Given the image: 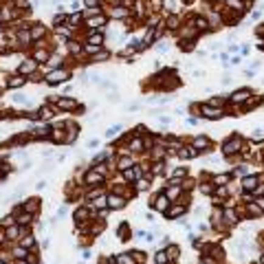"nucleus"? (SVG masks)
Wrapping results in <instances>:
<instances>
[{
	"mask_svg": "<svg viewBox=\"0 0 264 264\" xmlns=\"http://www.w3.org/2000/svg\"><path fill=\"white\" fill-rule=\"evenodd\" d=\"M101 181V176L97 174V172H90L88 176H86V183H99Z\"/></svg>",
	"mask_w": 264,
	"mask_h": 264,
	"instance_id": "nucleus-13",
	"label": "nucleus"
},
{
	"mask_svg": "<svg viewBox=\"0 0 264 264\" xmlns=\"http://www.w3.org/2000/svg\"><path fill=\"white\" fill-rule=\"evenodd\" d=\"M229 176H216V183H227Z\"/></svg>",
	"mask_w": 264,
	"mask_h": 264,
	"instance_id": "nucleus-35",
	"label": "nucleus"
},
{
	"mask_svg": "<svg viewBox=\"0 0 264 264\" xmlns=\"http://www.w3.org/2000/svg\"><path fill=\"white\" fill-rule=\"evenodd\" d=\"M126 176H128V178H137V174L132 172V169H128V172H126Z\"/></svg>",
	"mask_w": 264,
	"mask_h": 264,
	"instance_id": "nucleus-40",
	"label": "nucleus"
},
{
	"mask_svg": "<svg viewBox=\"0 0 264 264\" xmlns=\"http://www.w3.org/2000/svg\"><path fill=\"white\" fill-rule=\"evenodd\" d=\"M207 145H209V141L203 139V137H198V139L194 141V148H196V150H198V148H207Z\"/></svg>",
	"mask_w": 264,
	"mask_h": 264,
	"instance_id": "nucleus-12",
	"label": "nucleus"
},
{
	"mask_svg": "<svg viewBox=\"0 0 264 264\" xmlns=\"http://www.w3.org/2000/svg\"><path fill=\"white\" fill-rule=\"evenodd\" d=\"M24 82H26L24 77H20V75H16V77H11V79H9V88H20Z\"/></svg>",
	"mask_w": 264,
	"mask_h": 264,
	"instance_id": "nucleus-7",
	"label": "nucleus"
},
{
	"mask_svg": "<svg viewBox=\"0 0 264 264\" xmlns=\"http://www.w3.org/2000/svg\"><path fill=\"white\" fill-rule=\"evenodd\" d=\"M95 205H97V207H103V205H106V198H99V200H97Z\"/></svg>",
	"mask_w": 264,
	"mask_h": 264,
	"instance_id": "nucleus-39",
	"label": "nucleus"
},
{
	"mask_svg": "<svg viewBox=\"0 0 264 264\" xmlns=\"http://www.w3.org/2000/svg\"><path fill=\"white\" fill-rule=\"evenodd\" d=\"M134 260H137V262L141 264V262L145 260V253H141V251H137V253H134Z\"/></svg>",
	"mask_w": 264,
	"mask_h": 264,
	"instance_id": "nucleus-26",
	"label": "nucleus"
},
{
	"mask_svg": "<svg viewBox=\"0 0 264 264\" xmlns=\"http://www.w3.org/2000/svg\"><path fill=\"white\" fill-rule=\"evenodd\" d=\"M203 112H205V115L209 117V119H222V117H224V112H222V110H214V108H207V106L203 108Z\"/></svg>",
	"mask_w": 264,
	"mask_h": 264,
	"instance_id": "nucleus-4",
	"label": "nucleus"
},
{
	"mask_svg": "<svg viewBox=\"0 0 264 264\" xmlns=\"http://www.w3.org/2000/svg\"><path fill=\"white\" fill-rule=\"evenodd\" d=\"M238 148H240V139L233 137V139H229L227 143H224L222 150H224V154H233V152H238Z\"/></svg>",
	"mask_w": 264,
	"mask_h": 264,
	"instance_id": "nucleus-2",
	"label": "nucleus"
},
{
	"mask_svg": "<svg viewBox=\"0 0 264 264\" xmlns=\"http://www.w3.org/2000/svg\"><path fill=\"white\" fill-rule=\"evenodd\" d=\"M18 264H24V262H22V260H20V262H18Z\"/></svg>",
	"mask_w": 264,
	"mask_h": 264,
	"instance_id": "nucleus-42",
	"label": "nucleus"
},
{
	"mask_svg": "<svg viewBox=\"0 0 264 264\" xmlns=\"http://www.w3.org/2000/svg\"><path fill=\"white\" fill-rule=\"evenodd\" d=\"M167 205H169V203H167L165 196H158V198H156V209H161V211L165 209V211H167Z\"/></svg>",
	"mask_w": 264,
	"mask_h": 264,
	"instance_id": "nucleus-10",
	"label": "nucleus"
},
{
	"mask_svg": "<svg viewBox=\"0 0 264 264\" xmlns=\"http://www.w3.org/2000/svg\"><path fill=\"white\" fill-rule=\"evenodd\" d=\"M262 262H264V258H262Z\"/></svg>",
	"mask_w": 264,
	"mask_h": 264,
	"instance_id": "nucleus-44",
	"label": "nucleus"
},
{
	"mask_svg": "<svg viewBox=\"0 0 264 264\" xmlns=\"http://www.w3.org/2000/svg\"><path fill=\"white\" fill-rule=\"evenodd\" d=\"M33 244H35V240H33V238H24V240H22V247H24V249H31Z\"/></svg>",
	"mask_w": 264,
	"mask_h": 264,
	"instance_id": "nucleus-18",
	"label": "nucleus"
},
{
	"mask_svg": "<svg viewBox=\"0 0 264 264\" xmlns=\"http://www.w3.org/2000/svg\"><path fill=\"white\" fill-rule=\"evenodd\" d=\"M112 16H117V18H121V16H126V11H123V9H115V11H112Z\"/></svg>",
	"mask_w": 264,
	"mask_h": 264,
	"instance_id": "nucleus-33",
	"label": "nucleus"
},
{
	"mask_svg": "<svg viewBox=\"0 0 264 264\" xmlns=\"http://www.w3.org/2000/svg\"><path fill=\"white\" fill-rule=\"evenodd\" d=\"M165 260H167V258H165V253H163V251H161V253H156V262H158V264H165Z\"/></svg>",
	"mask_w": 264,
	"mask_h": 264,
	"instance_id": "nucleus-27",
	"label": "nucleus"
},
{
	"mask_svg": "<svg viewBox=\"0 0 264 264\" xmlns=\"http://www.w3.org/2000/svg\"><path fill=\"white\" fill-rule=\"evenodd\" d=\"M196 24H198V29H207V20H203V18H198V20H196Z\"/></svg>",
	"mask_w": 264,
	"mask_h": 264,
	"instance_id": "nucleus-22",
	"label": "nucleus"
},
{
	"mask_svg": "<svg viewBox=\"0 0 264 264\" xmlns=\"http://www.w3.org/2000/svg\"><path fill=\"white\" fill-rule=\"evenodd\" d=\"M249 95H251V90H249V88H244V90H235L233 95H231V99H233L235 103H242V101H247Z\"/></svg>",
	"mask_w": 264,
	"mask_h": 264,
	"instance_id": "nucleus-3",
	"label": "nucleus"
},
{
	"mask_svg": "<svg viewBox=\"0 0 264 264\" xmlns=\"http://www.w3.org/2000/svg\"><path fill=\"white\" fill-rule=\"evenodd\" d=\"M35 57H37V60H46V51H37Z\"/></svg>",
	"mask_w": 264,
	"mask_h": 264,
	"instance_id": "nucleus-34",
	"label": "nucleus"
},
{
	"mask_svg": "<svg viewBox=\"0 0 264 264\" xmlns=\"http://www.w3.org/2000/svg\"><path fill=\"white\" fill-rule=\"evenodd\" d=\"M196 154H198L196 148H183V152H181L183 158H192V156H196Z\"/></svg>",
	"mask_w": 264,
	"mask_h": 264,
	"instance_id": "nucleus-9",
	"label": "nucleus"
},
{
	"mask_svg": "<svg viewBox=\"0 0 264 264\" xmlns=\"http://www.w3.org/2000/svg\"><path fill=\"white\" fill-rule=\"evenodd\" d=\"M128 165H130V158H123V161L119 163V169H128Z\"/></svg>",
	"mask_w": 264,
	"mask_h": 264,
	"instance_id": "nucleus-28",
	"label": "nucleus"
},
{
	"mask_svg": "<svg viewBox=\"0 0 264 264\" xmlns=\"http://www.w3.org/2000/svg\"><path fill=\"white\" fill-rule=\"evenodd\" d=\"M37 117H40V119H51L53 115H51L49 108H40V115H37Z\"/></svg>",
	"mask_w": 264,
	"mask_h": 264,
	"instance_id": "nucleus-15",
	"label": "nucleus"
},
{
	"mask_svg": "<svg viewBox=\"0 0 264 264\" xmlns=\"http://www.w3.org/2000/svg\"><path fill=\"white\" fill-rule=\"evenodd\" d=\"M60 106H62V108H75V101H71V99H62V101H60Z\"/></svg>",
	"mask_w": 264,
	"mask_h": 264,
	"instance_id": "nucleus-17",
	"label": "nucleus"
},
{
	"mask_svg": "<svg viewBox=\"0 0 264 264\" xmlns=\"http://www.w3.org/2000/svg\"><path fill=\"white\" fill-rule=\"evenodd\" d=\"M253 139H264V130H253Z\"/></svg>",
	"mask_w": 264,
	"mask_h": 264,
	"instance_id": "nucleus-24",
	"label": "nucleus"
},
{
	"mask_svg": "<svg viewBox=\"0 0 264 264\" xmlns=\"http://www.w3.org/2000/svg\"><path fill=\"white\" fill-rule=\"evenodd\" d=\"M260 203H262V207H264V200H260Z\"/></svg>",
	"mask_w": 264,
	"mask_h": 264,
	"instance_id": "nucleus-43",
	"label": "nucleus"
},
{
	"mask_svg": "<svg viewBox=\"0 0 264 264\" xmlns=\"http://www.w3.org/2000/svg\"><path fill=\"white\" fill-rule=\"evenodd\" d=\"M108 205L112 207V209H121L126 203H123V198H119V196H110L108 198Z\"/></svg>",
	"mask_w": 264,
	"mask_h": 264,
	"instance_id": "nucleus-5",
	"label": "nucleus"
},
{
	"mask_svg": "<svg viewBox=\"0 0 264 264\" xmlns=\"http://www.w3.org/2000/svg\"><path fill=\"white\" fill-rule=\"evenodd\" d=\"M176 24H178V18L172 16V18H169V26H172V29H176Z\"/></svg>",
	"mask_w": 264,
	"mask_h": 264,
	"instance_id": "nucleus-31",
	"label": "nucleus"
},
{
	"mask_svg": "<svg viewBox=\"0 0 264 264\" xmlns=\"http://www.w3.org/2000/svg\"><path fill=\"white\" fill-rule=\"evenodd\" d=\"M90 44L92 46H101V35H92L90 37Z\"/></svg>",
	"mask_w": 264,
	"mask_h": 264,
	"instance_id": "nucleus-19",
	"label": "nucleus"
},
{
	"mask_svg": "<svg viewBox=\"0 0 264 264\" xmlns=\"http://www.w3.org/2000/svg\"><path fill=\"white\" fill-rule=\"evenodd\" d=\"M181 211H183V207H174V209L169 211V214L165 211V216H167V218H174V216H178V214H181Z\"/></svg>",
	"mask_w": 264,
	"mask_h": 264,
	"instance_id": "nucleus-16",
	"label": "nucleus"
},
{
	"mask_svg": "<svg viewBox=\"0 0 264 264\" xmlns=\"http://www.w3.org/2000/svg\"><path fill=\"white\" fill-rule=\"evenodd\" d=\"M68 77H71V75L66 73V71H55V73L49 75V79H46V82H49V84H60V82H66Z\"/></svg>",
	"mask_w": 264,
	"mask_h": 264,
	"instance_id": "nucleus-1",
	"label": "nucleus"
},
{
	"mask_svg": "<svg viewBox=\"0 0 264 264\" xmlns=\"http://www.w3.org/2000/svg\"><path fill=\"white\" fill-rule=\"evenodd\" d=\"M229 5H231V7H238V9H242V2H240V0H238V2H235V0H229Z\"/></svg>",
	"mask_w": 264,
	"mask_h": 264,
	"instance_id": "nucleus-37",
	"label": "nucleus"
},
{
	"mask_svg": "<svg viewBox=\"0 0 264 264\" xmlns=\"http://www.w3.org/2000/svg\"><path fill=\"white\" fill-rule=\"evenodd\" d=\"M13 253H16V258H18V260H20V258H24V255H26V253H24L22 249H16Z\"/></svg>",
	"mask_w": 264,
	"mask_h": 264,
	"instance_id": "nucleus-32",
	"label": "nucleus"
},
{
	"mask_svg": "<svg viewBox=\"0 0 264 264\" xmlns=\"http://www.w3.org/2000/svg\"><path fill=\"white\" fill-rule=\"evenodd\" d=\"M97 60H108V53H106V51H101L99 55H95V62H97Z\"/></svg>",
	"mask_w": 264,
	"mask_h": 264,
	"instance_id": "nucleus-29",
	"label": "nucleus"
},
{
	"mask_svg": "<svg viewBox=\"0 0 264 264\" xmlns=\"http://www.w3.org/2000/svg\"><path fill=\"white\" fill-rule=\"evenodd\" d=\"M33 71H35V62L33 60H26V62L20 64V73H33Z\"/></svg>",
	"mask_w": 264,
	"mask_h": 264,
	"instance_id": "nucleus-6",
	"label": "nucleus"
},
{
	"mask_svg": "<svg viewBox=\"0 0 264 264\" xmlns=\"http://www.w3.org/2000/svg\"><path fill=\"white\" fill-rule=\"evenodd\" d=\"M42 31H44V29H42V26H37V29L33 31V37H40V35H42Z\"/></svg>",
	"mask_w": 264,
	"mask_h": 264,
	"instance_id": "nucleus-36",
	"label": "nucleus"
},
{
	"mask_svg": "<svg viewBox=\"0 0 264 264\" xmlns=\"http://www.w3.org/2000/svg\"><path fill=\"white\" fill-rule=\"evenodd\" d=\"M18 222H20V224H24V222H31V216H29V214H22L20 218H18Z\"/></svg>",
	"mask_w": 264,
	"mask_h": 264,
	"instance_id": "nucleus-20",
	"label": "nucleus"
},
{
	"mask_svg": "<svg viewBox=\"0 0 264 264\" xmlns=\"http://www.w3.org/2000/svg\"><path fill=\"white\" fill-rule=\"evenodd\" d=\"M200 189H203L205 194H209V192H211V187H209V185H200Z\"/></svg>",
	"mask_w": 264,
	"mask_h": 264,
	"instance_id": "nucleus-38",
	"label": "nucleus"
},
{
	"mask_svg": "<svg viewBox=\"0 0 264 264\" xmlns=\"http://www.w3.org/2000/svg\"><path fill=\"white\" fill-rule=\"evenodd\" d=\"M169 258H172V260L178 258V249H176V247H169Z\"/></svg>",
	"mask_w": 264,
	"mask_h": 264,
	"instance_id": "nucleus-25",
	"label": "nucleus"
},
{
	"mask_svg": "<svg viewBox=\"0 0 264 264\" xmlns=\"http://www.w3.org/2000/svg\"><path fill=\"white\" fill-rule=\"evenodd\" d=\"M29 40H31V35L26 31H20V42H29Z\"/></svg>",
	"mask_w": 264,
	"mask_h": 264,
	"instance_id": "nucleus-23",
	"label": "nucleus"
},
{
	"mask_svg": "<svg viewBox=\"0 0 264 264\" xmlns=\"http://www.w3.org/2000/svg\"><path fill=\"white\" fill-rule=\"evenodd\" d=\"M119 262H121V264H132V260H130L128 255H121V258H119Z\"/></svg>",
	"mask_w": 264,
	"mask_h": 264,
	"instance_id": "nucleus-30",
	"label": "nucleus"
},
{
	"mask_svg": "<svg viewBox=\"0 0 264 264\" xmlns=\"http://www.w3.org/2000/svg\"><path fill=\"white\" fill-rule=\"evenodd\" d=\"M86 5H90V7H92V5H97V0H86Z\"/></svg>",
	"mask_w": 264,
	"mask_h": 264,
	"instance_id": "nucleus-41",
	"label": "nucleus"
},
{
	"mask_svg": "<svg viewBox=\"0 0 264 264\" xmlns=\"http://www.w3.org/2000/svg\"><path fill=\"white\" fill-rule=\"evenodd\" d=\"M24 207L29 211H37L40 209V200H37V198H31V200H24Z\"/></svg>",
	"mask_w": 264,
	"mask_h": 264,
	"instance_id": "nucleus-8",
	"label": "nucleus"
},
{
	"mask_svg": "<svg viewBox=\"0 0 264 264\" xmlns=\"http://www.w3.org/2000/svg\"><path fill=\"white\" fill-rule=\"evenodd\" d=\"M158 123H163V126H169V123H172V117H158Z\"/></svg>",
	"mask_w": 264,
	"mask_h": 264,
	"instance_id": "nucleus-21",
	"label": "nucleus"
},
{
	"mask_svg": "<svg viewBox=\"0 0 264 264\" xmlns=\"http://www.w3.org/2000/svg\"><path fill=\"white\" fill-rule=\"evenodd\" d=\"M119 130H121V126H112V128H108V132H106V139H112V137H115Z\"/></svg>",
	"mask_w": 264,
	"mask_h": 264,
	"instance_id": "nucleus-14",
	"label": "nucleus"
},
{
	"mask_svg": "<svg viewBox=\"0 0 264 264\" xmlns=\"http://www.w3.org/2000/svg\"><path fill=\"white\" fill-rule=\"evenodd\" d=\"M258 185V178H253V176H249V178H244V187L247 189H253V187Z\"/></svg>",
	"mask_w": 264,
	"mask_h": 264,
	"instance_id": "nucleus-11",
	"label": "nucleus"
}]
</instances>
